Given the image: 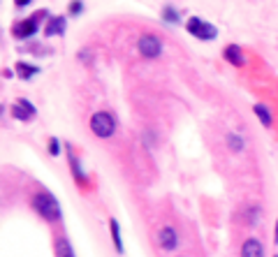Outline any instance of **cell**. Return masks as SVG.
<instances>
[{
    "instance_id": "cell-1",
    "label": "cell",
    "mask_w": 278,
    "mask_h": 257,
    "mask_svg": "<svg viewBox=\"0 0 278 257\" xmlns=\"http://www.w3.org/2000/svg\"><path fill=\"white\" fill-rule=\"evenodd\" d=\"M31 207L37 211V216H42L46 222H58L63 218V211H61V204L51 195L49 190H40L35 197H33Z\"/></svg>"
},
{
    "instance_id": "cell-2",
    "label": "cell",
    "mask_w": 278,
    "mask_h": 257,
    "mask_svg": "<svg viewBox=\"0 0 278 257\" xmlns=\"http://www.w3.org/2000/svg\"><path fill=\"white\" fill-rule=\"evenodd\" d=\"M88 125H91V132L95 137H100V139H109V137L116 135V116L114 114H109V111H95L91 116V121H88Z\"/></svg>"
},
{
    "instance_id": "cell-3",
    "label": "cell",
    "mask_w": 278,
    "mask_h": 257,
    "mask_svg": "<svg viewBox=\"0 0 278 257\" xmlns=\"http://www.w3.org/2000/svg\"><path fill=\"white\" fill-rule=\"evenodd\" d=\"M44 19H49V14L42 10V12H37V14L28 16V19L19 21V23L14 25V37H16V40H31L33 35H37V31H40V23Z\"/></svg>"
},
{
    "instance_id": "cell-4",
    "label": "cell",
    "mask_w": 278,
    "mask_h": 257,
    "mask_svg": "<svg viewBox=\"0 0 278 257\" xmlns=\"http://www.w3.org/2000/svg\"><path fill=\"white\" fill-rule=\"evenodd\" d=\"M186 31L190 33L192 37H197V40H207V42L216 40V35H218L216 25H211L209 21L199 19V16H190V19L186 21Z\"/></svg>"
},
{
    "instance_id": "cell-5",
    "label": "cell",
    "mask_w": 278,
    "mask_h": 257,
    "mask_svg": "<svg viewBox=\"0 0 278 257\" xmlns=\"http://www.w3.org/2000/svg\"><path fill=\"white\" fill-rule=\"evenodd\" d=\"M137 51L144 56V58H160L162 54V40L158 35H153V33H146V35L139 37V42H137Z\"/></svg>"
},
{
    "instance_id": "cell-6",
    "label": "cell",
    "mask_w": 278,
    "mask_h": 257,
    "mask_svg": "<svg viewBox=\"0 0 278 257\" xmlns=\"http://www.w3.org/2000/svg\"><path fill=\"white\" fill-rule=\"evenodd\" d=\"M35 114H37L35 105H33L31 100H26V97H19V100L12 105V116H14L16 121H21V123L33 121V118H35Z\"/></svg>"
},
{
    "instance_id": "cell-7",
    "label": "cell",
    "mask_w": 278,
    "mask_h": 257,
    "mask_svg": "<svg viewBox=\"0 0 278 257\" xmlns=\"http://www.w3.org/2000/svg\"><path fill=\"white\" fill-rule=\"evenodd\" d=\"M158 246H160L165 252H172L174 248L179 246V234L172 225H165L160 232H158Z\"/></svg>"
},
{
    "instance_id": "cell-8",
    "label": "cell",
    "mask_w": 278,
    "mask_h": 257,
    "mask_svg": "<svg viewBox=\"0 0 278 257\" xmlns=\"http://www.w3.org/2000/svg\"><path fill=\"white\" fill-rule=\"evenodd\" d=\"M67 146V158H70V171H72V176H74V181L79 183V186H86L88 183V176H86V171H84V167H81L79 158L72 153V146L70 144H65Z\"/></svg>"
},
{
    "instance_id": "cell-9",
    "label": "cell",
    "mask_w": 278,
    "mask_h": 257,
    "mask_svg": "<svg viewBox=\"0 0 278 257\" xmlns=\"http://www.w3.org/2000/svg\"><path fill=\"white\" fill-rule=\"evenodd\" d=\"M65 25H67L65 16H49V19H46V25H44V35L46 37L63 35V33H65Z\"/></svg>"
},
{
    "instance_id": "cell-10",
    "label": "cell",
    "mask_w": 278,
    "mask_h": 257,
    "mask_svg": "<svg viewBox=\"0 0 278 257\" xmlns=\"http://www.w3.org/2000/svg\"><path fill=\"white\" fill-rule=\"evenodd\" d=\"M222 58L230 63V65L234 67H243V63H246V58H243V51L239 44H228L225 46V51H222Z\"/></svg>"
},
{
    "instance_id": "cell-11",
    "label": "cell",
    "mask_w": 278,
    "mask_h": 257,
    "mask_svg": "<svg viewBox=\"0 0 278 257\" xmlns=\"http://www.w3.org/2000/svg\"><path fill=\"white\" fill-rule=\"evenodd\" d=\"M241 257H264L262 241H260V239H255V237L246 239V241H243V246H241Z\"/></svg>"
},
{
    "instance_id": "cell-12",
    "label": "cell",
    "mask_w": 278,
    "mask_h": 257,
    "mask_svg": "<svg viewBox=\"0 0 278 257\" xmlns=\"http://www.w3.org/2000/svg\"><path fill=\"white\" fill-rule=\"evenodd\" d=\"M54 255L56 257H74V248H72V243H70V239L67 237H56V241H54Z\"/></svg>"
},
{
    "instance_id": "cell-13",
    "label": "cell",
    "mask_w": 278,
    "mask_h": 257,
    "mask_svg": "<svg viewBox=\"0 0 278 257\" xmlns=\"http://www.w3.org/2000/svg\"><path fill=\"white\" fill-rule=\"evenodd\" d=\"M109 232H111V241H114V248H116V252H118V255H123V252H125V248H123L121 225H118L116 218H111V220H109Z\"/></svg>"
},
{
    "instance_id": "cell-14",
    "label": "cell",
    "mask_w": 278,
    "mask_h": 257,
    "mask_svg": "<svg viewBox=\"0 0 278 257\" xmlns=\"http://www.w3.org/2000/svg\"><path fill=\"white\" fill-rule=\"evenodd\" d=\"M37 72H40L37 65H31V63H16V76L23 79V81H31Z\"/></svg>"
},
{
    "instance_id": "cell-15",
    "label": "cell",
    "mask_w": 278,
    "mask_h": 257,
    "mask_svg": "<svg viewBox=\"0 0 278 257\" xmlns=\"http://www.w3.org/2000/svg\"><path fill=\"white\" fill-rule=\"evenodd\" d=\"M253 111H255V116L260 118V123H262L264 127H271V125H273V118H271V111H269V107H264V105H255V107H253Z\"/></svg>"
},
{
    "instance_id": "cell-16",
    "label": "cell",
    "mask_w": 278,
    "mask_h": 257,
    "mask_svg": "<svg viewBox=\"0 0 278 257\" xmlns=\"http://www.w3.org/2000/svg\"><path fill=\"white\" fill-rule=\"evenodd\" d=\"M162 19L169 21V23H174V25L181 23V14L176 12V7H174V5H167L165 10H162Z\"/></svg>"
},
{
    "instance_id": "cell-17",
    "label": "cell",
    "mask_w": 278,
    "mask_h": 257,
    "mask_svg": "<svg viewBox=\"0 0 278 257\" xmlns=\"http://www.w3.org/2000/svg\"><path fill=\"white\" fill-rule=\"evenodd\" d=\"M228 144L232 151H243V139L237 135H228Z\"/></svg>"
},
{
    "instance_id": "cell-18",
    "label": "cell",
    "mask_w": 278,
    "mask_h": 257,
    "mask_svg": "<svg viewBox=\"0 0 278 257\" xmlns=\"http://www.w3.org/2000/svg\"><path fill=\"white\" fill-rule=\"evenodd\" d=\"M61 151H63V144L56 139V137H51V139H49V153H51V156H58Z\"/></svg>"
},
{
    "instance_id": "cell-19",
    "label": "cell",
    "mask_w": 278,
    "mask_h": 257,
    "mask_svg": "<svg viewBox=\"0 0 278 257\" xmlns=\"http://www.w3.org/2000/svg\"><path fill=\"white\" fill-rule=\"evenodd\" d=\"M260 216H262V211H260V207H253L250 211H248V225H255V222L260 220Z\"/></svg>"
},
{
    "instance_id": "cell-20",
    "label": "cell",
    "mask_w": 278,
    "mask_h": 257,
    "mask_svg": "<svg viewBox=\"0 0 278 257\" xmlns=\"http://www.w3.org/2000/svg\"><path fill=\"white\" fill-rule=\"evenodd\" d=\"M67 10H70L72 16H77V14H81V12H84V3H70V7H67Z\"/></svg>"
},
{
    "instance_id": "cell-21",
    "label": "cell",
    "mask_w": 278,
    "mask_h": 257,
    "mask_svg": "<svg viewBox=\"0 0 278 257\" xmlns=\"http://www.w3.org/2000/svg\"><path fill=\"white\" fill-rule=\"evenodd\" d=\"M88 54H91V51H88V49H81V54H79V61L88 63Z\"/></svg>"
},
{
    "instance_id": "cell-22",
    "label": "cell",
    "mask_w": 278,
    "mask_h": 257,
    "mask_svg": "<svg viewBox=\"0 0 278 257\" xmlns=\"http://www.w3.org/2000/svg\"><path fill=\"white\" fill-rule=\"evenodd\" d=\"M273 241L278 243V222H276V229H273Z\"/></svg>"
},
{
    "instance_id": "cell-23",
    "label": "cell",
    "mask_w": 278,
    "mask_h": 257,
    "mask_svg": "<svg viewBox=\"0 0 278 257\" xmlns=\"http://www.w3.org/2000/svg\"><path fill=\"white\" fill-rule=\"evenodd\" d=\"M273 257H278V255H273Z\"/></svg>"
}]
</instances>
